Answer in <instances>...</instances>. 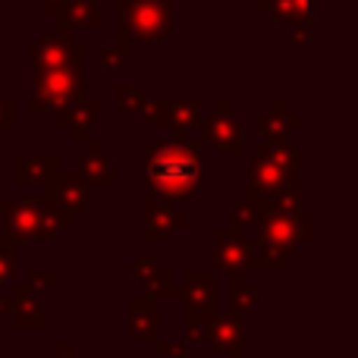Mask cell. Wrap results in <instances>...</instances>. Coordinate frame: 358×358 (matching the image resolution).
Instances as JSON below:
<instances>
[{"label":"cell","mask_w":358,"mask_h":358,"mask_svg":"<svg viewBox=\"0 0 358 358\" xmlns=\"http://www.w3.org/2000/svg\"><path fill=\"white\" fill-rule=\"evenodd\" d=\"M151 179L167 195L185 198L198 185V157L189 148H167L151 161Z\"/></svg>","instance_id":"cell-1"},{"label":"cell","mask_w":358,"mask_h":358,"mask_svg":"<svg viewBox=\"0 0 358 358\" xmlns=\"http://www.w3.org/2000/svg\"><path fill=\"white\" fill-rule=\"evenodd\" d=\"M264 6L271 16L277 19H289V22H308L311 10H315V0H264Z\"/></svg>","instance_id":"cell-2"},{"label":"cell","mask_w":358,"mask_h":358,"mask_svg":"<svg viewBox=\"0 0 358 358\" xmlns=\"http://www.w3.org/2000/svg\"><path fill=\"white\" fill-rule=\"evenodd\" d=\"M292 35L296 38H315V22H311V19L308 22H296L292 25Z\"/></svg>","instance_id":"cell-3"}]
</instances>
